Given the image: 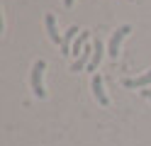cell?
<instances>
[{"label":"cell","mask_w":151,"mask_h":146,"mask_svg":"<svg viewBox=\"0 0 151 146\" xmlns=\"http://www.w3.org/2000/svg\"><path fill=\"white\" fill-rule=\"evenodd\" d=\"M122 85L124 88H149L151 85V68L137 78H122Z\"/></svg>","instance_id":"5"},{"label":"cell","mask_w":151,"mask_h":146,"mask_svg":"<svg viewBox=\"0 0 151 146\" xmlns=\"http://www.w3.org/2000/svg\"><path fill=\"white\" fill-rule=\"evenodd\" d=\"M93 95H95V100L102 105V107H107L110 105V97H107V93H105V85H102V76L100 73H93Z\"/></svg>","instance_id":"3"},{"label":"cell","mask_w":151,"mask_h":146,"mask_svg":"<svg viewBox=\"0 0 151 146\" xmlns=\"http://www.w3.org/2000/svg\"><path fill=\"white\" fill-rule=\"evenodd\" d=\"M129 32H132L129 24H122V27H117V32H112L110 42H107V54H110L112 58H117V54H119V44H122V39H124Z\"/></svg>","instance_id":"2"},{"label":"cell","mask_w":151,"mask_h":146,"mask_svg":"<svg viewBox=\"0 0 151 146\" xmlns=\"http://www.w3.org/2000/svg\"><path fill=\"white\" fill-rule=\"evenodd\" d=\"M93 46H95V54H93V61L88 63V71H95V68L100 66V61H102V51H105V46H102L100 39H98V42L93 44Z\"/></svg>","instance_id":"8"},{"label":"cell","mask_w":151,"mask_h":146,"mask_svg":"<svg viewBox=\"0 0 151 146\" xmlns=\"http://www.w3.org/2000/svg\"><path fill=\"white\" fill-rule=\"evenodd\" d=\"M44 24H46V32H49V39H51L54 44L61 46L63 37H59V29H56V19H54V15H46V17H44Z\"/></svg>","instance_id":"6"},{"label":"cell","mask_w":151,"mask_h":146,"mask_svg":"<svg viewBox=\"0 0 151 146\" xmlns=\"http://www.w3.org/2000/svg\"><path fill=\"white\" fill-rule=\"evenodd\" d=\"M76 34H78V27H76V24L63 34V42H61V54H63V56L71 54V46H73V42H76Z\"/></svg>","instance_id":"7"},{"label":"cell","mask_w":151,"mask_h":146,"mask_svg":"<svg viewBox=\"0 0 151 146\" xmlns=\"http://www.w3.org/2000/svg\"><path fill=\"white\" fill-rule=\"evenodd\" d=\"M90 39V32H81L78 34V39L73 42V46H71V54H76V56H81V51L86 49V42Z\"/></svg>","instance_id":"9"},{"label":"cell","mask_w":151,"mask_h":146,"mask_svg":"<svg viewBox=\"0 0 151 146\" xmlns=\"http://www.w3.org/2000/svg\"><path fill=\"white\" fill-rule=\"evenodd\" d=\"M63 5H66V7H71V5H73V0H63Z\"/></svg>","instance_id":"11"},{"label":"cell","mask_w":151,"mask_h":146,"mask_svg":"<svg viewBox=\"0 0 151 146\" xmlns=\"http://www.w3.org/2000/svg\"><path fill=\"white\" fill-rule=\"evenodd\" d=\"M141 95H144L146 100H151V88H141Z\"/></svg>","instance_id":"10"},{"label":"cell","mask_w":151,"mask_h":146,"mask_svg":"<svg viewBox=\"0 0 151 146\" xmlns=\"http://www.w3.org/2000/svg\"><path fill=\"white\" fill-rule=\"evenodd\" d=\"M93 54H95V46H88V44H86V49L81 51V56L71 63V71H83V68L93 61Z\"/></svg>","instance_id":"4"},{"label":"cell","mask_w":151,"mask_h":146,"mask_svg":"<svg viewBox=\"0 0 151 146\" xmlns=\"http://www.w3.org/2000/svg\"><path fill=\"white\" fill-rule=\"evenodd\" d=\"M44 71H46V61L39 58V61L32 63V73H29V83H32V93L44 100L46 97V90H44Z\"/></svg>","instance_id":"1"}]
</instances>
